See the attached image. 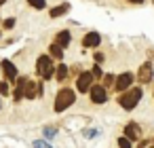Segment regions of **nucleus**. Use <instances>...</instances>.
<instances>
[{
	"instance_id": "1",
	"label": "nucleus",
	"mask_w": 154,
	"mask_h": 148,
	"mask_svg": "<svg viewBox=\"0 0 154 148\" xmlns=\"http://www.w3.org/2000/svg\"><path fill=\"white\" fill-rule=\"evenodd\" d=\"M139 97H141V89L135 87V89L127 91L125 95H120V97H118V104H120L125 110H133V108L139 104Z\"/></svg>"
},
{
	"instance_id": "2",
	"label": "nucleus",
	"mask_w": 154,
	"mask_h": 148,
	"mask_svg": "<svg viewBox=\"0 0 154 148\" xmlns=\"http://www.w3.org/2000/svg\"><path fill=\"white\" fill-rule=\"evenodd\" d=\"M74 104V91L72 89H61L57 93V99H55V112H63L66 108H70Z\"/></svg>"
},
{
	"instance_id": "3",
	"label": "nucleus",
	"mask_w": 154,
	"mask_h": 148,
	"mask_svg": "<svg viewBox=\"0 0 154 148\" xmlns=\"http://www.w3.org/2000/svg\"><path fill=\"white\" fill-rule=\"evenodd\" d=\"M36 70H38V76L40 78L49 80L53 76V61H51V57L49 55H40L38 61H36Z\"/></svg>"
},
{
	"instance_id": "4",
	"label": "nucleus",
	"mask_w": 154,
	"mask_h": 148,
	"mask_svg": "<svg viewBox=\"0 0 154 148\" xmlns=\"http://www.w3.org/2000/svg\"><path fill=\"white\" fill-rule=\"evenodd\" d=\"M95 78H93V72H82L80 76H78V80H76V89L80 91V93H87L89 89H91V83H93Z\"/></svg>"
},
{
	"instance_id": "5",
	"label": "nucleus",
	"mask_w": 154,
	"mask_h": 148,
	"mask_svg": "<svg viewBox=\"0 0 154 148\" xmlns=\"http://www.w3.org/2000/svg\"><path fill=\"white\" fill-rule=\"evenodd\" d=\"M152 76H154V68H152V64L148 61V64H143V66H139V74H137V78H139V83H150L152 80Z\"/></svg>"
},
{
	"instance_id": "6",
	"label": "nucleus",
	"mask_w": 154,
	"mask_h": 148,
	"mask_svg": "<svg viewBox=\"0 0 154 148\" xmlns=\"http://www.w3.org/2000/svg\"><path fill=\"white\" fill-rule=\"evenodd\" d=\"M89 93H91V102H93V104H103V102H106V89H103V87L93 85V87L89 89Z\"/></svg>"
},
{
	"instance_id": "7",
	"label": "nucleus",
	"mask_w": 154,
	"mask_h": 148,
	"mask_svg": "<svg viewBox=\"0 0 154 148\" xmlns=\"http://www.w3.org/2000/svg\"><path fill=\"white\" fill-rule=\"evenodd\" d=\"M131 83H133V74L125 72V74H120V76L116 78L114 87H116V91H125V89H129V85H131Z\"/></svg>"
},
{
	"instance_id": "8",
	"label": "nucleus",
	"mask_w": 154,
	"mask_h": 148,
	"mask_svg": "<svg viewBox=\"0 0 154 148\" xmlns=\"http://www.w3.org/2000/svg\"><path fill=\"white\" fill-rule=\"evenodd\" d=\"M0 66H2V72H5V76H7L9 80H15V78H17V68H15L9 59H5Z\"/></svg>"
},
{
	"instance_id": "9",
	"label": "nucleus",
	"mask_w": 154,
	"mask_h": 148,
	"mask_svg": "<svg viewBox=\"0 0 154 148\" xmlns=\"http://www.w3.org/2000/svg\"><path fill=\"white\" fill-rule=\"evenodd\" d=\"M99 45V32H89L82 38V47H97Z\"/></svg>"
},
{
	"instance_id": "10",
	"label": "nucleus",
	"mask_w": 154,
	"mask_h": 148,
	"mask_svg": "<svg viewBox=\"0 0 154 148\" xmlns=\"http://www.w3.org/2000/svg\"><path fill=\"white\" fill-rule=\"evenodd\" d=\"M26 83H28V78H17V87H15V93H13L15 102H19L21 95L26 93Z\"/></svg>"
},
{
	"instance_id": "11",
	"label": "nucleus",
	"mask_w": 154,
	"mask_h": 148,
	"mask_svg": "<svg viewBox=\"0 0 154 148\" xmlns=\"http://www.w3.org/2000/svg\"><path fill=\"white\" fill-rule=\"evenodd\" d=\"M125 133H127V137L133 142V140H137L139 137V125H135V123H129L127 125V129H125Z\"/></svg>"
},
{
	"instance_id": "12",
	"label": "nucleus",
	"mask_w": 154,
	"mask_h": 148,
	"mask_svg": "<svg viewBox=\"0 0 154 148\" xmlns=\"http://www.w3.org/2000/svg\"><path fill=\"white\" fill-rule=\"evenodd\" d=\"M68 11H70V7H68V5H59V7L51 9V11H49V15H51V17H61V15H66Z\"/></svg>"
},
{
	"instance_id": "13",
	"label": "nucleus",
	"mask_w": 154,
	"mask_h": 148,
	"mask_svg": "<svg viewBox=\"0 0 154 148\" xmlns=\"http://www.w3.org/2000/svg\"><path fill=\"white\" fill-rule=\"evenodd\" d=\"M26 97L28 99H34L36 97V83L34 80H28L26 83Z\"/></svg>"
},
{
	"instance_id": "14",
	"label": "nucleus",
	"mask_w": 154,
	"mask_h": 148,
	"mask_svg": "<svg viewBox=\"0 0 154 148\" xmlns=\"http://www.w3.org/2000/svg\"><path fill=\"white\" fill-rule=\"evenodd\" d=\"M70 40H72L70 32H61V34L57 36V45H61V47H68V45H70Z\"/></svg>"
},
{
	"instance_id": "15",
	"label": "nucleus",
	"mask_w": 154,
	"mask_h": 148,
	"mask_svg": "<svg viewBox=\"0 0 154 148\" xmlns=\"http://www.w3.org/2000/svg\"><path fill=\"white\" fill-rule=\"evenodd\" d=\"M49 53H51V57H55V59H61V55H63V51H61V45H51Z\"/></svg>"
},
{
	"instance_id": "16",
	"label": "nucleus",
	"mask_w": 154,
	"mask_h": 148,
	"mask_svg": "<svg viewBox=\"0 0 154 148\" xmlns=\"http://www.w3.org/2000/svg\"><path fill=\"white\" fill-rule=\"evenodd\" d=\"M66 78H68V68H66V66H59V68H57V80L63 83Z\"/></svg>"
},
{
	"instance_id": "17",
	"label": "nucleus",
	"mask_w": 154,
	"mask_h": 148,
	"mask_svg": "<svg viewBox=\"0 0 154 148\" xmlns=\"http://www.w3.org/2000/svg\"><path fill=\"white\" fill-rule=\"evenodd\" d=\"M28 2H30V7H34V9H45V0H28Z\"/></svg>"
},
{
	"instance_id": "18",
	"label": "nucleus",
	"mask_w": 154,
	"mask_h": 148,
	"mask_svg": "<svg viewBox=\"0 0 154 148\" xmlns=\"http://www.w3.org/2000/svg\"><path fill=\"white\" fill-rule=\"evenodd\" d=\"M93 78H97V80L101 78V68H99V66H95V68H93Z\"/></svg>"
},
{
	"instance_id": "19",
	"label": "nucleus",
	"mask_w": 154,
	"mask_h": 148,
	"mask_svg": "<svg viewBox=\"0 0 154 148\" xmlns=\"http://www.w3.org/2000/svg\"><path fill=\"white\" fill-rule=\"evenodd\" d=\"M118 144H120V146H125V148H129L133 142H131V140H127V137H120V140H118Z\"/></svg>"
},
{
	"instance_id": "20",
	"label": "nucleus",
	"mask_w": 154,
	"mask_h": 148,
	"mask_svg": "<svg viewBox=\"0 0 154 148\" xmlns=\"http://www.w3.org/2000/svg\"><path fill=\"white\" fill-rule=\"evenodd\" d=\"M2 26H5V28H7V30H11V28H13V26H15V19H7V21H5V24H2Z\"/></svg>"
},
{
	"instance_id": "21",
	"label": "nucleus",
	"mask_w": 154,
	"mask_h": 148,
	"mask_svg": "<svg viewBox=\"0 0 154 148\" xmlns=\"http://www.w3.org/2000/svg\"><path fill=\"white\" fill-rule=\"evenodd\" d=\"M5 93H9V87H7V83H0V95H5Z\"/></svg>"
},
{
	"instance_id": "22",
	"label": "nucleus",
	"mask_w": 154,
	"mask_h": 148,
	"mask_svg": "<svg viewBox=\"0 0 154 148\" xmlns=\"http://www.w3.org/2000/svg\"><path fill=\"white\" fill-rule=\"evenodd\" d=\"M106 85H108V87H110V85H114V76H112V74H108V76H106Z\"/></svg>"
},
{
	"instance_id": "23",
	"label": "nucleus",
	"mask_w": 154,
	"mask_h": 148,
	"mask_svg": "<svg viewBox=\"0 0 154 148\" xmlns=\"http://www.w3.org/2000/svg\"><path fill=\"white\" fill-rule=\"evenodd\" d=\"M45 135H47V137H53V135H55V129H53V127H51V129H45Z\"/></svg>"
},
{
	"instance_id": "24",
	"label": "nucleus",
	"mask_w": 154,
	"mask_h": 148,
	"mask_svg": "<svg viewBox=\"0 0 154 148\" xmlns=\"http://www.w3.org/2000/svg\"><path fill=\"white\" fill-rule=\"evenodd\" d=\"M101 59H103V55H101V53H95V61H97V64H99V61H101Z\"/></svg>"
},
{
	"instance_id": "25",
	"label": "nucleus",
	"mask_w": 154,
	"mask_h": 148,
	"mask_svg": "<svg viewBox=\"0 0 154 148\" xmlns=\"http://www.w3.org/2000/svg\"><path fill=\"white\" fill-rule=\"evenodd\" d=\"M129 2H133V5H141L143 0H129Z\"/></svg>"
},
{
	"instance_id": "26",
	"label": "nucleus",
	"mask_w": 154,
	"mask_h": 148,
	"mask_svg": "<svg viewBox=\"0 0 154 148\" xmlns=\"http://www.w3.org/2000/svg\"><path fill=\"white\" fill-rule=\"evenodd\" d=\"M5 2H7V0H0V5H5Z\"/></svg>"
}]
</instances>
